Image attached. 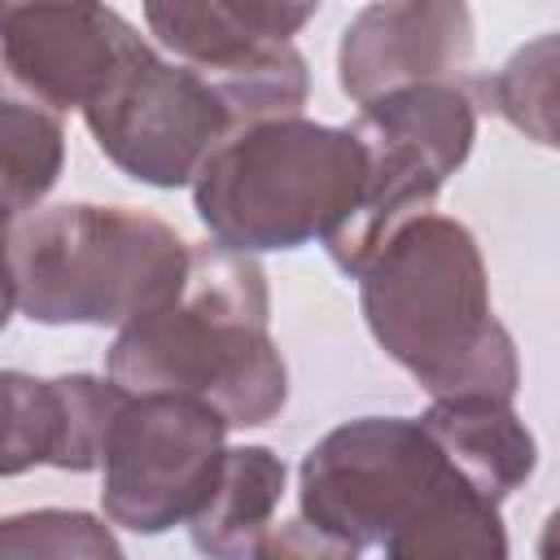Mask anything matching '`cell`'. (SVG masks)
Returning a JSON list of instances; mask_svg holds the SVG:
<instances>
[{
  "mask_svg": "<svg viewBox=\"0 0 560 560\" xmlns=\"http://www.w3.org/2000/svg\"><path fill=\"white\" fill-rule=\"evenodd\" d=\"M315 18V4L284 0H153L144 4L149 35L175 52V61L192 66L206 79L236 74L276 48L293 44V35Z\"/></svg>",
  "mask_w": 560,
  "mask_h": 560,
  "instance_id": "8fae6325",
  "label": "cell"
},
{
  "mask_svg": "<svg viewBox=\"0 0 560 560\" xmlns=\"http://www.w3.org/2000/svg\"><path fill=\"white\" fill-rule=\"evenodd\" d=\"M96 149L149 188L192 184L206 153L232 131L219 92L184 61L144 44L83 109Z\"/></svg>",
  "mask_w": 560,
  "mask_h": 560,
  "instance_id": "52a82bcc",
  "label": "cell"
},
{
  "mask_svg": "<svg viewBox=\"0 0 560 560\" xmlns=\"http://www.w3.org/2000/svg\"><path fill=\"white\" fill-rule=\"evenodd\" d=\"M350 136L363 149V184L350 201V210L341 214V223L324 236L328 258L359 280V271L416 219L433 214V201L442 192V184L451 179V171L424 153L420 144L368 122L354 114Z\"/></svg>",
  "mask_w": 560,
  "mask_h": 560,
  "instance_id": "30bf717a",
  "label": "cell"
},
{
  "mask_svg": "<svg viewBox=\"0 0 560 560\" xmlns=\"http://www.w3.org/2000/svg\"><path fill=\"white\" fill-rule=\"evenodd\" d=\"M284 459L271 446H228L210 494L188 521V538L206 560H249L284 499Z\"/></svg>",
  "mask_w": 560,
  "mask_h": 560,
  "instance_id": "4fadbf2b",
  "label": "cell"
},
{
  "mask_svg": "<svg viewBox=\"0 0 560 560\" xmlns=\"http://www.w3.org/2000/svg\"><path fill=\"white\" fill-rule=\"evenodd\" d=\"M472 13L459 0L363 4L337 44V83L354 105L416 88L459 83L472 61Z\"/></svg>",
  "mask_w": 560,
  "mask_h": 560,
  "instance_id": "9c48e42d",
  "label": "cell"
},
{
  "mask_svg": "<svg viewBox=\"0 0 560 560\" xmlns=\"http://www.w3.org/2000/svg\"><path fill=\"white\" fill-rule=\"evenodd\" d=\"M385 560H508V529L499 503L481 499L455 468L398 521L385 538Z\"/></svg>",
  "mask_w": 560,
  "mask_h": 560,
  "instance_id": "5bb4252c",
  "label": "cell"
},
{
  "mask_svg": "<svg viewBox=\"0 0 560 560\" xmlns=\"http://www.w3.org/2000/svg\"><path fill=\"white\" fill-rule=\"evenodd\" d=\"M144 44L109 4H0V61L57 114H83Z\"/></svg>",
  "mask_w": 560,
  "mask_h": 560,
  "instance_id": "ba28073f",
  "label": "cell"
},
{
  "mask_svg": "<svg viewBox=\"0 0 560 560\" xmlns=\"http://www.w3.org/2000/svg\"><path fill=\"white\" fill-rule=\"evenodd\" d=\"M105 372L127 394H184L254 429L280 416L289 368L271 341L267 271L254 254L192 245L179 293L122 324Z\"/></svg>",
  "mask_w": 560,
  "mask_h": 560,
  "instance_id": "6da1fadb",
  "label": "cell"
},
{
  "mask_svg": "<svg viewBox=\"0 0 560 560\" xmlns=\"http://www.w3.org/2000/svg\"><path fill=\"white\" fill-rule=\"evenodd\" d=\"M188 249L166 219L131 206H39L9 223L13 311L48 328H122L179 293Z\"/></svg>",
  "mask_w": 560,
  "mask_h": 560,
  "instance_id": "3957f363",
  "label": "cell"
},
{
  "mask_svg": "<svg viewBox=\"0 0 560 560\" xmlns=\"http://www.w3.org/2000/svg\"><path fill=\"white\" fill-rule=\"evenodd\" d=\"M228 424L184 394H127L101 451V508L131 534L188 525L223 459Z\"/></svg>",
  "mask_w": 560,
  "mask_h": 560,
  "instance_id": "8992f818",
  "label": "cell"
},
{
  "mask_svg": "<svg viewBox=\"0 0 560 560\" xmlns=\"http://www.w3.org/2000/svg\"><path fill=\"white\" fill-rule=\"evenodd\" d=\"M420 429L442 459L490 503L521 490L538 464V442L503 398H433Z\"/></svg>",
  "mask_w": 560,
  "mask_h": 560,
  "instance_id": "7c38bea8",
  "label": "cell"
},
{
  "mask_svg": "<svg viewBox=\"0 0 560 560\" xmlns=\"http://www.w3.org/2000/svg\"><path fill=\"white\" fill-rule=\"evenodd\" d=\"M359 306L376 346L429 398H516V341L494 319L477 236L459 219L407 223L359 271Z\"/></svg>",
  "mask_w": 560,
  "mask_h": 560,
  "instance_id": "7a4b0ae2",
  "label": "cell"
},
{
  "mask_svg": "<svg viewBox=\"0 0 560 560\" xmlns=\"http://www.w3.org/2000/svg\"><path fill=\"white\" fill-rule=\"evenodd\" d=\"M61 455V394L57 376L39 381L0 368V477H22L31 468H57Z\"/></svg>",
  "mask_w": 560,
  "mask_h": 560,
  "instance_id": "e0dca14e",
  "label": "cell"
},
{
  "mask_svg": "<svg viewBox=\"0 0 560 560\" xmlns=\"http://www.w3.org/2000/svg\"><path fill=\"white\" fill-rule=\"evenodd\" d=\"M66 166V127L52 105L22 88L0 61V214L22 219L57 188Z\"/></svg>",
  "mask_w": 560,
  "mask_h": 560,
  "instance_id": "9a60e30c",
  "label": "cell"
},
{
  "mask_svg": "<svg viewBox=\"0 0 560 560\" xmlns=\"http://www.w3.org/2000/svg\"><path fill=\"white\" fill-rule=\"evenodd\" d=\"M556 35H538L534 44L516 48L494 74L468 83L472 101L503 114L516 131L538 144H556Z\"/></svg>",
  "mask_w": 560,
  "mask_h": 560,
  "instance_id": "2e32d148",
  "label": "cell"
},
{
  "mask_svg": "<svg viewBox=\"0 0 560 560\" xmlns=\"http://www.w3.org/2000/svg\"><path fill=\"white\" fill-rule=\"evenodd\" d=\"M249 560H359V551L350 542H341V538H332V534H324V529H315L311 521L298 516V521L271 525L258 538V547H254Z\"/></svg>",
  "mask_w": 560,
  "mask_h": 560,
  "instance_id": "d6986e66",
  "label": "cell"
},
{
  "mask_svg": "<svg viewBox=\"0 0 560 560\" xmlns=\"http://www.w3.org/2000/svg\"><path fill=\"white\" fill-rule=\"evenodd\" d=\"M446 459L411 416H359L324 433L298 468L302 521L354 551L407 521L446 477Z\"/></svg>",
  "mask_w": 560,
  "mask_h": 560,
  "instance_id": "5b68a950",
  "label": "cell"
},
{
  "mask_svg": "<svg viewBox=\"0 0 560 560\" xmlns=\"http://www.w3.org/2000/svg\"><path fill=\"white\" fill-rule=\"evenodd\" d=\"M0 560H127L114 529L79 508L0 516Z\"/></svg>",
  "mask_w": 560,
  "mask_h": 560,
  "instance_id": "ac0fdd59",
  "label": "cell"
},
{
  "mask_svg": "<svg viewBox=\"0 0 560 560\" xmlns=\"http://www.w3.org/2000/svg\"><path fill=\"white\" fill-rule=\"evenodd\" d=\"M4 249H9V219L0 214V328L13 315V284H9V258H4Z\"/></svg>",
  "mask_w": 560,
  "mask_h": 560,
  "instance_id": "ffe728a7",
  "label": "cell"
},
{
  "mask_svg": "<svg viewBox=\"0 0 560 560\" xmlns=\"http://www.w3.org/2000/svg\"><path fill=\"white\" fill-rule=\"evenodd\" d=\"M363 184L350 127L271 118L228 131L192 175V210L214 245L236 254L324 241Z\"/></svg>",
  "mask_w": 560,
  "mask_h": 560,
  "instance_id": "277c9868",
  "label": "cell"
}]
</instances>
